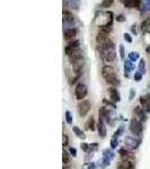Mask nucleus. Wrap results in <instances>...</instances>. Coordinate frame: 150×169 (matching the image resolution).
I'll list each match as a JSON object with an SVG mask.
<instances>
[{
  "label": "nucleus",
  "mask_w": 150,
  "mask_h": 169,
  "mask_svg": "<svg viewBox=\"0 0 150 169\" xmlns=\"http://www.w3.org/2000/svg\"><path fill=\"white\" fill-rule=\"evenodd\" d=\"M114 75H116L115 69L112 66H104L102 68V76H103L104 79H107L108 77L114 76Z\"/></svg>",
  "instance_id": "obj_9"
},
{
  "label": "nucleus",
  "mask_w": 150,
  "mask_h": 169,
  "mask_svg": "<svg viewBox=\"0 0 150 169\" xmlns=\"http://www.w3.org/2000/svg\"><path fill=\"white\" fill-rule=\"evenodd\" d=\"M141 107L143 108L144 112H150V95H146V96H141L139 99Z\"/></svg>",
  "instance_id": "obj_10"
},
{
  "label": "nucleus",
  "mask_w": 150,
  "mask_h": 169,
  "mask_svg": "<svg viewBox=\"0 0 150 169\" xmlns=\"http://www.w3.org/2000/svg\"><path fill=\"white\" fill-rule=\"evenodd\" d=\"M62 161L64 165H67V163L69 162V153H68V151H66V150L62 151Z\"/></svg>",
  "instance_id": "obj_25"
},
{
  "label": "nucleus",
  "mask_w": 150,
  "mask_h": 169,
  "mask_svg": "<svg viewBox=\"0 0 150 169\" xmlns=\"http://www.w3.org/2000/svg\"><path fill=\"white\" fill-rule=\"evenodd\" d=\"M133 112H134V117L138 118L139 121L143 122V121H144V120H146V115H144V113H146V112L143 110L142 107H139V106L136 107Z\"/></svg>",
  "instance_id": "obj_15"
},
{
  "label": "nucleus",
  "mask_w": 150,
  "mask_h": 169,
  "mask_svg": "<svg viewBox=\"0 0 150 169\" xmlns=\"http://www.w3.org/2000/svg\"><path fill=\"white\" fill-rule=\"evenodd\" d=\"M120 54H121V59H124V48L122 45L120 46Z\"/></svg>",
  "instance_id": "obj_36"
},
{
  "label": "nucleus",
  "mask_w": 150,
  "mask_h": 169,
  "mask_svg": "<svg viewBox=\"0 0 150 169\" xmlns=\"http://www.w3.org/2000/svg\"><path fill=\"white\" fill-rule=\"evenodd\" d=\"M122 132H123V128H120L119 130H117V131L115 132V134H114V136H116V138H117L119 135L122 134Z\"/></svg>",
  "instance_id": "obj_37"
},
{
  "label": "nucleus",
  "mask_w": 150,
  "mask_h": 169,
  "mask_svg": "<svg viewBox=\"0 0 150 169\" xmlns=\"http://www.w3.org/2000/svg\"><path fill=\"white\" fill-rule=\"evenodd\" d=\"M120 156H121V158L122 160H129V161H133L134 160V155H133L132 152L129 151V150H125V149H121L119 151Z\"/></svg>",
  "instance_id": "obj_13"
},
{
  "label": "nucleus",
  "mask_w": 150,
  "mask_h": 169,
  "mask_svg": "<svg viewBox=\"0 0 150 169\" xmlns=\"http://www.w3.org/2000/svg\"><path fill=\"white\" fill-rule=\"evenodd\" d=\"M68 58H69V61L71 64L78 63V62H80V61H84V55H83V52H81L80 50L73 52L72 54H70Z\"/></svg>",
  "instance_id": "obj_6"
},
{
  "label": "nucleus",
  "mask_w": 150,
  "mask_h": 169,
  "mask_svg": "<svg viewBox=\"0 0 150 169\" xmlns=\"http://www.w3.org/2000/svg\"><path fill=\"white\" fill-rule=\"evenodd\" d=\"M103 103L105 104V105H107V106H112L113 108H115V103L114 102H112V100H107V99H103Z\"/></svg>",
  "instance_id": "obj_30"
},
{
  "label": "nucleus",
  "mask_w": 150,
  "mask_h": 169,
  "mask_svg": "<svg viewBox=\"0 0 150 169\" xmlns=\"http://www.w3.org/2000/svg\"><path fill=\"white\" fill-rule=\"evenodd\" d=\"M87 93H88V89H87V86L83 83H78L76 85V88H75V96L77 98L79 102L80 100H84L85 97L87 96Z\"/></svg>",
  "instance_id": "obj_1"
},
{
  "label": "nucleus",
  "mask_w": 150,
  "mask_h": 169,
  "mask_svg": "<svg viewBox=\"0 0 150 169\" xmlns=\"http://www.w3.org/2000/svg\"><path fill=\"white\" fill-rule=\"evenodd\" d=\"M113 157H114V155H113V152H112L111 150H105V152H104V163L105 165H110V162H111V160L113 159Z\"/></svg>",
  "instance_id": "obj_18"
},
{
  "label": "nucleus",
  "mask_w": 150,
  "mask_h": 169,
  "mask_svg": "<svg viewBox=\"0 0 150 169\" xmlns=\"http://www.w3.org/2000/svg\"><path fill=\"white\" fill-rule=\"evenodd\" d=\"M124 38H125V40H126L128 42H130V43L132 42V38H131V36H130L129 34H125V35H124Z\"/></svg>",
  "instance_id": "obj_40"
},
{
  "label": "nucleus",
  "mask_w": 150,
  "mask_h": 169,
  "mask_svg": "<svg viewBox=\"0 0 150 169\" xmlns=\"http://www.w3.org/2000/svg\"><path fill=\"white\" fill-rule=\"evenodd\" d=\"M63 19H64L66 21H73L72 13H70L69 10L64 9V10H63Z\"/></svg>",
  "instance_id": "obj_21"
},
{
  "label": "nucleus",
  "mask_w": 150,
  "mask_h": 169,
  "mask_svg": "<svg viewBox=\"0 0 150 169\" xmlns=\"http://www.w3.org/2000/svg\"><path fill=\"white\" fill-rule=\"evenodd\" d=\"M108 41H111L110 37H108V33H105V32H98L97 36H96L97 45H103V44H105V43H107Z\"/></svg>",
  "instance_id": "obj_12"
},
{
  "label": "nucleus",
  "mask_w": 150,
  "mask_h": 169,
  "mask_svg": "<svg viewBox=\"0 0 150 169\" xmlns=\"http://www.w3.org/2000/svg\"><path fill=\"white\" fill-rule=\"evenodd\" d=\"M77 109H78V113L80 115L81 117H85L86 115L89 113V110L91 109V104L89 100H80L78 103V106H77Z\"/></svg>",
  "instance_id": "obj_2"
},
{
  "label": "nucleus",
  "mask_w": 150,
  "mask_h": 169,
  "mask_svg": "<svg viewBox=\"0 0 150 169\" xmlns=\"http://www.w3.org/2000/svg\"><path fill=\"white\" fill-rule=\"evenodd\" d=\"M69 151H70V155H72V157H77V151H76V149L75 148H71L69 149Z\"/></svg>",
  "instance_id": "obj_35"
},
{
  "label": "nucleus",
  "mask_w": 150,
  "mask_h": 169,
  "mask_svg": "<svg viewBox=\"0 0 150 169\" xmlns=\"http://www.w3.org/2000/svg\"><path fill=\"white\" fill-rule=\"evenodd\" d=\"M116 169H134V165L132 161L129 160H120L116 166Z\"/></svg>",
  "instance_id": "obj_14"
},
{
  "label": "nucleus",
  "mask_w": 150,
  "mask_h": 169,
  "mask_svg": "<svg viewBox=\"0 0 150 169\" xmlns=\"http://www.w3.org/2000/svg\"><path fill=\"white\" fill-rule=\"evenodd\" d=\"M99 56L104 62H113L116 58L115 50H105L99 52Z\"/></svg>",
  "instance_id": "obj_4"
},
{
  "label": "nucleus",
  "mask_w": 150,
  "mask_h": 169,
  "mask_svg": "<svg viewBox=\"0 0 150 169\" xmlns=\"http://www.w3.org/2000/svg\"><path fill=\"white\" fill-rule=\"evenodd\" d=\"M119 145V141H117V138L116 136H113L111 139V148L112 149H116Z\"/></svg>",
  "instance_id": "obj_27"
},
{
  "label": "nucleus",
  "mask_w": 150,
  "mask_h": 169,
  "mask_svg": "<svg viewBox=\"0 0 150 169\" xmlns=\"http://www.w3.org/2000/svg\"><path fill=\"white\" fill-rule=\"evenodd\" d=\"M105 80H106V83H107L108 85H111V87H116L120 85V80H119V78H117L116 75L108 77L107 79H105Z\"/></svg>",
  "instance_id": "obj_17"
},
{
  "label": "nucleus",
  "mask_w": 150,
  "mask_h": 169,
  "mask_svg": "<svg viewBox=\"0 0 150 169\" xmlns=\"http://www.w3.org/2000/svg\"><path fill=\"white\" fill-rule=\"evenodd\" d=\"M114 2V0H103V2H102V8H108L111 7L112 5Z\"/></svg>",
  "instance_id": "obj_26"
},
{
  "label": "nucleus",
  "mask_w": 150,
  "mask_h": 169,
  "mask_svg": "<svg viewBox=\"0 0 150 169\" xmlns=\"http://www.w3.org/2000/svg\"><path fill=\"white\" fill-rule=\"evenodd\" d=\"M66 121L68 124H72V115H71V113H70L69 110L66 112Z\"/></svg>",
  "instance_id": "obj_28"
},
{
  "label": "nucleus",
  "mask_w": 150,
  "mask_h": 169,
  "mask_svg": "<svg viewBox=\"0 0 150 169\" xmlns=\"http://www.w3.org/2000/svg\"><path fill=\"white\" fill-rule=\"evenodd\" d=\"M139 58V55L137 54V53H131L130 54V59H132V60H137Z\"/></svg>",
  "instance_id": "obj_38"
},
{
  "label": "nucleus",
  "mask_w": 150,
  "mask_h": 169,
  "mask_svg": "<svg viewBox=\"0 0 150 169\" xmlns=\"http://www.w3.org/2000/svg\"><path fill=\"white\" fill-rule=\"evenodd\" d=\"M116 19L120 21H124V17H122V15H120L119 17H116Z\"/></svg>",
  "instance_id": "obj_41"
},
{
  "label": "nucleus",
  "mask_w": 150,
  "mask_h": 169,
  "mask_svg": "<svg viewBox=\"0 0 150 169\" xmlns=\"http://www.w3.org/2000/svg\"><path fill=\"white\" fill-rule=\"evenodd\" d=\"M112 31V25H107L105 24L103 26L99 27V32H105V33H110Z\"/></svg>",
  "instance_id": "obj_24"
},
{
  "label": "nucleus",
  "mask_w": 150,
  "mask_h": 169,
  "mask_svg": "<svg viewBox=\"0 0 150 169\" xmlns=\"http://www.w3.org/2000/svg\"><path fill=\"white\" fill-rule=\"evenodd\" d=\"M76 35H77V29L76 28H69V29H66L64 31V40L66 41H71L72 38L76 37Z\"/></svg>",
  "instance_id": "obj_16"
},
{
  "label": "nucleus",
  "mask_w": 150,
  "mask_h": 169,
  "mask_svg": "<svg viewBox=\"0 0 150 169\" xmlns=\"http://www.w3.org/2000/svg\"><path fill=\"white\" fill-rule=\"evenodd\" d=\"M72 130H73V132L76 133V135H77L78 138L83 139V140H85V139H86V135L84 134V132L81 131V130H80L79 128H78V126H73Z\"/></svg>",
  "instance_id": "obj_22"
},
{
  "label": "nucleus",
  "mask_w": 150,
  "mask_h": 169,
  "mask_svg": "<svg viewBox=\"0 0 150 169\" xmlns=\"http://www.w3.org/2000/svg\"><path fill=\"white\" fill-rule=\"evenodd\" d=\"M80 77H81L80 73H75V76L71 77V78H70V80H69L70 85H75V83H76L78 81V79H79Z\"/></svg>",
  "instance_id": "obj_23"
},
{
  "label": "nucleus",
  "mask_w": 150,
  "mask_h": 169,
  "mask_svg": "<svg viewBox=\"0 0 150 169\" xmlns=\"http://www.w3.org/2000/svg\"><path fill=\"white\" fill-rule=\"evenodd\" d=\"M140 141L139 140H137L136 138H131V136H128L125 138V147L126 148H129L130 150H134V149L138 148V145H139Z\"/></svg>",
  "instance_id": "obj_11"
},
{
  "label": "nucleus",
  "mask_w": 150,
  "mask_h": 169,
  "mask_svg": "<svg viewBox=\"0 0 150 169\" xmlns=\"http://www.w3.org/2000/svg\"><path fill=\"white\" fill-rule=\"evenodd\" d=\"M141 77H142V73L141 72H136V75H134V80L140 81V80H141Z\"/></svg>",
  "instance_id": "obj_34"
},
{
  "label": "nucleus",
  "mask_w": 150,
  "mask_h": 169,
  "mask_svg": "<svg viewBox=\"0 0 150 169\" xmlns=\"http://www.w3.org/2000/svg\"><path fill=\"white\" fill-rule=\"evenodd\" d=\"M140 2L141 0H134V8H140Z\"/></svg>",
  "instance_id": "obj_39"
},
{
  "label": "nucleus",
  "mask_w": 150,
  "mask_h": 169,
  "mask_svg": "<svg viewBox=\"0 0 150 169\" xmlns=\"http://www.w3.org/2000/svg\"><path fill=\"white\" fill-rule=\"evenodd\" d=\"M142 122L139 121L138 118L136 117H132L131 122H130V131L132 132L133 134L136 135H140L142 133Z\"/></svg>",
  "instance_id": "obj_3"
},
{
  "label": "nucleus",
  "mask_w": 150,
  "mask_h": 169,
  "mask_svg": "<svg viewBox=\"0 0 150 169\" xmlns=\"http://www.w3.org/2000/svg\"><path fill=\"white\" fill-rule=\"evenodd\" d=\"M62 144L63 147H66V145H68V143H69V138H68V135L67 134H63L62 135Z\"/></svg>",
  "instance_id": "obj_32"
},
{
  "label": "nucleus",
  "mask_w": 150,
  "mask_h": 169,
  "mask_svg": "<svg viewBox=\"0 0 150 169\" xmlns=\"http://www.w3.org/2000/svg\"><path fill=\"white\" fill-rule=\"evenodd\" d=\"M97 130H98V135L101 138H105L106 136V126H105L104 118L98 116V123H97Z\"/></svg>",
  "instance_id": "obj_8"
},
{
  "label": "nucleus",
  "mask_w": 150,
  "mask_h": 169,
  "mask_svg": "<svg viewBox=\"0 0 150 169\" xmlns=\"http://www.w3.org/2000/svg\"><path fill=\"white\" fill-rule=\"evenodd\" d=\"M139 70H140V72H141V73H143L144 71H146V64H144V61H143V60H141V61H140Z\"/></svg>",
  "instance_id": "obj_31"
},
{
  "label": "nucleus",
  "mask_w": 150,
  "mask_h": 169,
  "mask_svg": "<svg viewBox=\"0 0 150 169\" xmlns=\"http://www.w3.org/2000/svg\"><path fill=\"white\" fill-rule=\"evenodd\" d=\"M81 148L84 149L85 152H89L90 150V144H86V143H81Z\"/></svg>",
  "instance_id": "obj_33"
},
{
  "label": "nucleus",
  "mask_w": 150,
  "mask_h": 169,
  "mask_svg": "<svg viewBox=\"0 0 150 169\" xmlns=\"http://www.w3.org/2000/svg\"><path fill=\"white\" fill-rule=\"evenodd\" d=\"M124 5L128 8H134V0H124Z\"/></svg>",
  "instance_id": "obj_29"
},
{
  "label": "nucleus",
  "mask_w": 150,
  "mask_h": 169,
  "mask_svg": "<svg viewBox=\"0 0 150 169\" xmlns=\"http://www.w3.org/2000/svg\"><path fill=\"white\" fill-rule=\"evenodd\" d=\"M79 41L78 40H76V41H71L69 42L68 44H67L66 48H64V53H66L68 56H69L70 54H72L73 52H76L79 50Z\"/></svg>",
  "instance_id": "obj_5"
},
{
  "label": "nucleus",
  "mask_w": 150,
  "mask_h": 169,
  "mask_svg": "<svg viewBox=\"0 0 150 169\" xmlns=\"http://www.w3.org/2000/svg\"><path fill=\"white\" fill-rule=\"evenodd\" d=\"M86 129L87 130H90V131H94L95 130V120L93 116L88 118V121L86 122Z\"/></svg>",
  "instance_id": "obj_19"
},
{
  "label": "nucleus",
  "mask_w": 150,
  "mask_h": 169,
  "mask_svg": "<svg viewBox=\"0 0 150 169\" xmlns=\"http://www.w3.org/2000/svg\"><path fill=\"white\" fill-rule=\"evenodd\" d=\"M133 96H134V90H131V94H130V99H132Z\"/></svg>",
  "instance_id": "obj_42"
},
{
  "label": "nucleus",
  "mask_w": 150,
  "mask_h": 169,
  "mask_svg": "<svg viewBox=\"0 0 150 169\" xmlns=\"http://www.w3.org/2000/svg\"><path fill=\"white\" fill-rule=\"evenodd\" d=\"M141 29L143 32H149L150 33V17H148L147 19L142 21V25H141Z\"/></svg>",
  "instance_id": "obj_20"
},
{
  "label": "nucleus",
  "mask_w": 150,
  "mask_h": 169,
  "mask_svg": "<svg viewBox=\"0 0 150 169\" xmlns=\"http://www.w3.org/2000/svg\"><path fill=\"white\" fill-rule=\"evenodd\" d=\"M108 95H110V99L114 103H117L121 100V95H120L119 90L115 87H110L108 88Z\"/></svg>",
  "instance_id": "obj_7"
}]
</instances>
